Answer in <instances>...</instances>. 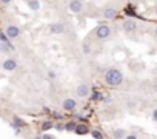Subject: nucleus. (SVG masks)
Listing matches in <instances>:
<instances>
[{"instance_id": "3", "label": "nucleus", "mask_w": 157, "mask_h": 139, "mask_svg": "<svg viewBox=\"0 0 157 139\" xmlns=\"http://www.w3.org/2000/svg\"><path fill=\"white\" fill-rule=\"evenodd\" d=\"M122 31L125 34H134L137 31V22L134 19H125L122 22Z\"/></svg>"}, {"instance_id": "13", "label": "nucleus", "mask_w": 157, "mask_h": 139, "mask_svg": "<svg viewBox=\"0 0 157 139\" xmlns=\"http://www.w3.org/2000/svg\"><path fill=\"white\" fill-rule=\"evenodd\" d=\"M74 133L78 134V136H85V134L90 133V130H88V127H85V125H77V128H75Z\"/></svg>"}, {"instance_id": "23", "label": "nucleus", "mask_w": 157, "mask_h": 139, "mask_svg": "<svg viewBox=\"0 0 157 139\" xmlns=\"http://www.w3.org/2000/svg\"><path fill=\"white\" fill-rule=\"evenodd\" d=\"M13 2V0H0V3H2V5H10Z\"/></svg>"}, {"instance_id": "5", "label": "nucleus", "mask_w": 157, "mask_h": 139, "mask_svg": "<svg viewBox=\"0 0 157 139\" xmlns=\"http://www.w3.org/2000/svg\"><path fill=\"white\" fill-rule=\"evenodd\" d=\"M75 94H77L78 97H88V96L91 94V88H90V85L85 84V82L78 84L77 88H75Z\"/></svg>"}, {"instance_id": "4", "label": "nucleus", "mask_w": 157, "mask_h": 139, "mask_svg": "<svg viewBox=\"0 0 157 139\" xmlns=\"http://www.w3.org/2000/svg\"><path fill=\"white\" fill-rule=\"evenodd\" d=\"M83 8H85V0H69V2H68V10L72 14L82 13Z\"/></svg>"}, {"instance_id": "28", "label": "nucleus", "mask_w": 157, "mask_h": 139, "mask_svg": "<svg viewBox=\"0 0 157 139\" xmlns=\"http://www.w3.org/2000/svg\"><path fill=\"white\" fill-rule=\"evenodd\" d=\"M155 14H157V10H155Z\"/></svg>"}, {"instance_id": "1", "label": "nucleus", "mask_w": 157, "mask_h": 139, "mask_svg": "<svg viewBox=\"0 0 157 139\" xmlns=\"http://www.w3.org/2000/svg\"><path fill=\"white\" fill-rule=\"evenodd\" d=\"M103 79H105L106 85H109V87H119L123 82V74H122L120 70H117V68H108L106 71H105V74H103Z\"/></svg>"}, {"instance_id": "19", "label": "nucleus", "mask_w": 157, "mask_h": 139, "mask_svg": "<svg viewBox=\"0 0 157 139\" xmlns=\"http://www.w3.org/2000/svg\"><path fill=\"white\" fill-rule=\"evenodd\" d=\"M91 136H93L94 139H103V133L99 131V130H93V131H91Z\"/></svg>"}, {"instance_id": "8", "label": "nucleus", "mask_w": 157, "mask_h": 139, "mask_svg": "<svg viewBox=\"0 0 157 139\" xmlns=\"http://www.w3.org/2000/svg\"><path fill=\"white\" fill-rule=\"evenodd\" d=\"M49 33L54 34V36H60V34L65 33V25L60 23V22H54V23L49 25Z\"/></svg>"}, {"instance_id": "25", "label": "nucleus", "mask_w": 157, "mask_h": 139, "mask_svg": "<svg viewBox=\"0 0 157 139\" xmlns=\"http://www.w3.org/2000/svg\"><path fill=\"white\" fill-rule=\"evenodd\" d=\"M125 139H137V136H136V134H126Z\"/></svg>"}, {"instance_id": "17", "label": "nucleus", "mask_w": 157, "mask_h": 139, "mask_svg": "<svg viewBox=\"0 0 157 139\" xmlns=\"http://www.w3.org/2000/svg\"><path fill=\"white\" fill-rule=\"evenodd\" d=\"M82 51H83L85 54H90V53H91V45H90V42H83V43H82Z\"/></svg>"}, {"instance_id": "22", "label": "nucleus", "mask_w": 157, "mask_h": 139, "mask_svg": "<svg viewBox=\"0 0 157 139\" xmlns=\"http://www.w3.org/2000/svg\"><path fill=\"white\" fill-rule=\"evenodd\" d=\"M152 121H154V122H157V108L152 111Z\"/></svg>"}, {"instance_id": "24", "label": "nucleus", "mask_w": 157, "mask_h": 139, "mask_svg": "<svg viewBox=\"0 0 157 139\" xmlns=\"http://www.w3.org/2000/svg\"><path fill=\"white\" fill-rule=\"evenodd\" d=\"M56 128H57V130H65V124H57Z\"/></svg>"}, {"instance_id": "14", "label": "nucleus", "mask_w": 157, "mask_h": 139, "mask_svg": "<svg viewBox=\"0 0 157 139\" xmlns=\"http://www.w3.org/2000/svg\"><path fill=\"white\" fill-rule=\"evenodd\" d=\"M0 50L5 51V53H10L13 50V45L11 43H6V42H0Z\"/></svg>"}, {"instance_id": "15", "label": "nucleus", "mask_w": 157, "mask_h": 139, "mask_svg": "<svg viewBox=\"0 0 157 139\" xmlns=\"http://www.w3.org/2000/svg\"><path fill=\"white\" fill-rule=\"evenodd\" d=\"M13 121H14V124H16V125H14V128H16V130H17V128H20V127H25V121H22L20 117L14 116V119H13Z\"/></svg>"}, {"instance_id": "12", "label": "nucleus", "mask_w": 157, "mask_h": 139, "mask_svg": "<svg viewBox=\"0 0 157 139\" xmlns=\"http://www.w3.org/2000/svg\"><path fill=\"white\" fill-rule=\"evenodd\" d=\"M26 5L31 11H39L40 10V2L39 0H26Z\"/></svg>"}, {"instance_id": "21", "label": "nucleus", "mask_w": 157, "mask_h": 139, "mask_svg": "<svg viewBox=\"0 0 157 139\" xmlns=\"http://www.w3.org/2000/svg\"><path fill=\"white\" fill-rule=\"evenodd\" d=\"M42 139H56V136H54V134H48V133H46V134H43V136H42Z\"/></svg>"}, {"instance_id": "27", "label": "nucleus", "mask_w": 157, "mask_h": 139, "mask_svg": "<svg viewBox=\"0 0 157 139\" xmlns=\"http://www.w3.org/2000/svg\"><path fill=\"white\" fill-rule=\"evenodd\" d=\"M37 139H42V137H37Z\"/></svg>"}, {"instance_id": "9", "label": "nucleus", "mask_w": 157, "mask_h": 139, "mask_svg": "<svg viewBox=\"0 0 157 139\" xmlns=\"http://www.w3.org/2000/svg\"><path fill=\"white\" fill-rule=\"evenodd\" d=\"M62 108L65 111H74L77 108V101L72 99V97H66L63 102H62Z\"/></svg>"}, {"instance_id": "26", "label": "nucleus", "mask_w": 157, "mask_h": 139, "mask_svg": "<svg viewBox=\"0 0 157 139\" xmlns=\"http://www.w3.org/2000/svg\"><path fill=\"white\" fill-rule=\"evenodd\" d=\"M152 34H154V37L157 39V26H154V30H152Z\"/></svg>"}, {"instance_id": "2", "label": "nucleus", "mask_w": 157, "mask_h": 139, "mask_svg": "<svg viewBox=\"0 0 157 139\" xmlns=\"http://www.w3.org/2000/svg\"><path fill=\"white\" fill-rule=\"evenodd\" d=\"M111 34H113V30H111V26L106 25V23H100V25H97L96 30H94V36H96L97 39H100V40H105V39L111 37Z\"/></svg>"}, {"instance_id": "20", "label": "nucleus", "mask_w": 157, "mask_h": 139, "mask_svg": "<svg viewBox=\"0 0 157 139\" xmlns=\"http://www.w3.org/2000/svg\"><path fill=\"white\" fill-rule=\"evenodd\" d=\"M56 71H52V70H48V77H49V81H54L56 79Z\"/></svg>"}, {"instance_id": "18", "label": "nucleus", "mask_w": 157, "mask_h": 139, "mask_svg": "<svg viewBox=\"0 0 157 139\" xmlns=\"http://www.w3.org/2000/svg\"><path fill=\"white\" fill-rule=\"evenodd\" d=\"M75 128H77V124H75V122H68V124H65V130H68V131H75Z\"/></svg>"}, {"instance_id": "11", "label": "nucleus", "mask_w": 157, "mask_h": 139, "mask_svg": "<svg viewBox=\"0 0 157 139\" xmlns=\"http://www.w3.org/2000/svg\"><path fill=\"white\" fill-rule=\"evenodd\" d=\"M126 130L125 128H116V130H113V133H111V136L114 137V139H125L126 137Z\"/></svg>"}, {"instance_id": "7", "label": "nucleus", "mask_w": 157, "mask_h": 139, "mask_svg": "<svg viewBox=\"0 0 157 139\" xmlns=\"http://www.w3.org/2000/svg\"><path fill=\"white\" fill-rule=\"evenodd\" d=\"M5 34L10 37V40H11V39H17V37L20 36V28H19L17 25H8V26L5 28Z\"/></svg>"}, {"instance_id": "6", "label": "nucleus", "mask_w": 157, "mask_h": 139, "mask_svg": "<svg viewBox=\"0 0 157 139\" xmlns=\"http://www.w3.org/2000/svg\"><path fill=\"white\" fill-rule=\"evenodd\" d=\"M117 14H119V11H117V8H114V6H105V8L102 10V17L106 19V20L116 19Z\"/></svg>"}, {"instance_id": "16", "label": "nucleus", "mask_w": 157, "mask_h": 139, "mask_svg": "<svg viewBox=\"0 0 157 139\" xmlns=\"http://www.w3.org/2000/svg\"><path fill=\"white\" fill-rule=\"evenodd\" d=\"M52 127H54V122H51V121H45V122L42 124V130H45V131L51 130Z\"/></svg>"}, {"instance_id": "10", "label": "nucleus", "mask_w": 157, "mask_h": 139, "mask_svg": "<svg viewBox=\"0 0 157 139\" xmlns=\"http://www.w3.org/2000/svg\"><path fill=\"white\" fill-rule=\"evenodd\" d=\"M2 68L5 70V71H14V70L17 68V62L14 59H6L3 63H2Z\"/></svg>"}]
</instances>
